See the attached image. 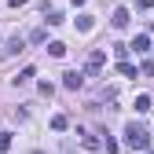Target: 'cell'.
I'll list each match as a JSON object with an SVG mask.
<instances>
[{"instance_id":"cell-14","label":"cell","mask_w":154,"mask_h":154,"mask_svg":"<svg viewBox=\"0 0 154 154\" xmlns=\"http://www.w3.org/2000/svg\"><path fill=\"white\" fill-rule=\"evenodd\" d=\"M8 55H15V51H22V37H15V41H8V48H4Z\"/></svg>"},{"instance_id":"cell-8","label":"cell","mask_w":154,"mask_h":154,"mask_svg":"<svg viewBox=\"0 0 154 154\" xmlns=\"http://www.w3.org/2000/svg\"><path fill=\"white\" fill-rule=\"evenodd\" d=\"M33 77H37V70H33V66H26L22 73H18V77H15V85H26V81H33Z\"/></svg>"},{"instance_id":"cell-11","label":"cell","mask_w":154,"mask_h":154,"mask_svg":"<svg viewBox=\"0 0 154 154\" xmlns=\"http://www.w3.org/2000/svg\"><path fill=\"white\" fill-rule=\"evenodd\" d=\"M136 110H140V114L150 110V95H136Z\"/></svg>"},{"instance_id":"cell-1","label":"cell","mask_w":154,"mask_h":154,"mask_svg":"<svg viewBox=\"0 0 154 154\" xmlns=\"http://www.w3.org/2000/svg\"><path fill=\"white\" fill-rule=\"evenodd\" d=\"M125 143H128L132 150H147V147H150V132H147L143 125H136V121H128V125H125Z\"/></svg>"},{"instance_id":"cell-13","label":"cell","mask_w":154,"mask_h":154,"mask_svg":"<svg viewBox=\"0 0 154 154\" xmlns=\"http://www.w3.org/2000/svg\"><path fill=\"white\" fill-rule=\"evenodd\" d=\"M29 41H33V44H44V41H48V29H33Z\"/></svg>"},{"instance_id":"cell-2","label":"cell","mask_w":154,"mask_h":154,"mask_svg":"<svg viewBox=\"0 0 154 154\" xmlns=\"http://www.w3.org/2000/svg\"><path fill=\"white\" fill-rule=\"evenodd\" d=\"M63 85H66V88L73 92V88H81V85H85V77L77 73V70H66V73H63Z\"/></svg>"},{"instance_id":"cell-5","label":"cell","mask_w":154,"mask_h":154,"mask_svg":"<svg viewBox=\"0 0 154 154\" xmlns=\"http://www.w3.org/2000/svg\"><path fill=\"white\" fill-rule=\"evenodd\" d=\"M103 63H106V55H103V51H92V55H88V73H95Z\"/></svg>"},{"instance_id":"cell-12","label":"cell","mask_w":154,"mask_h":154,"mask_svg":"<svg viewBox=\"0 0 154 154\" xmlns=\"http://www.w3.org/2000/svg\"><path fill=\"white\" fill-rule=\"evenodd\" d=\"M118 73H125V77H136V66H132V63H125V59H121V63H118Z\"/></svg>"},{"instance_id":"cell-10","label":"cell","mask_w":154,"mask_h":154,"mask_svg":"<svg viewBox=\"0 0 154 154\" xmlns=\"http://www.w3.org/2000/svg\"><path fill=\"white\" fill-rule=\"evenodd\" d=\"M11 143H15V140H11V132H0V154H8Z\"/></svg>"},{"instance_id":"cell-15","label":"cell","mask_w":154,"mask_h":154,"mask_svg":"<svg viewBox=\"0 0 154 154\" xmlns=\"http://www.w3.org/2000/svg\"><path fill=\"white\" fill-rule=\"evenodd\" d=\"M140 73H143V77H154V63L143 59V63H140Z\"/></svg>"},{"instance_id":"cell-16","label":"cell","mask_w":154,"mask_h":154,"mask_svg":"<svg viewBox=\"0 0 154 154\" xmlns=\"http://www.w3.org/2000/svg\"><path fill=\"white\" fill-rule=\"evenodd\" d=\"M136 4H140V11H150V8H154V0H136Z\"/></svg>"},{"instance_id":"cell-17","label":"cell","mask_w":154,"mask_h":154,"mask_svg":"<svg viewBox=\"0 0 154 154\" xmlns=\"http://www.w3.org/2000/svg\"><path fill=\"white\" fill-rule=\"evenodd\" d=\"M8 4H11V8H22V4H26V0H8Z\"/></svg>"},{"instance_id":"cell-7","label":"cell","mask_w":154,"mask_h":154,"mask_svg":"<svg viewBox=\"0 0 154 154\" xmlns=\"http://www.w3.org/2000/svg\"><path fill=\"white\" fill-rule=\"evenodd\" d=\"M48 55H55V59H63V55H66V44H63V41H51V44H48Z\"/></svg>"},{"instance_id":"cell-4","label":"cell","mask_w":154,"mask_h":154,"mask_svg":"<svg viewBox=\"0 0 154 154\" xmlns=\"http://www.w3.org/2000/svg\"><path fill=\"white\" fill-rule=\"evenodd\" d=\"M128 48H136V55H143V51L150 48V37H147V33H136V41H132Z\"/></svg>"},{"instance_id":"cell-3","label":"cell","mask_w":154,"mask_h":154,"mask_svg":"<svg viewBox=\"0 0 154 154\" xmlns=\"http://www.w3.org/2000/svg\"><path fill=\"white\" fill-rule=\"evenodd\" d=\"M128 18H132V15H128V8H118L110 22H114V29H125V26H128Z\"/></svg>"},{"instance_id":"cell-6","label":"cell","mask_w":154,"mask_h":154,"mask_svg":"<svg viewBox=\"0 0 154 154\" xmlns=\"http://www.w3.org/2000/svg\"><path fill=\"white\" fill-rule=\"evenodd\" d=\"M92 26H95V18H92V15H77V29H81V33H88Z\"/></svg>"},{"instance_id":"cell-18","label":"cell","mask_w":154,"mask_h":154,"mask_svg":"<svg viewBox=\"0 0 154 154\" xmlns=\"http://www.w3.org/2000/svg\"><path fill=\"white\" fill-rule=\"evenodd\" d=\"M73 4H77V8H81V4H85V0H73Z\"/></svg>"},{"instance_id":"cell-9","label":"cell","mask_w":154,"mask_h":154,"mask_svg":"<svg viewBox=\"0 0 154 154\" xmlns=\"http://www.w3.org/2000/svg\"><path fill=\"white\" fill-rule=\"evenodd\" d=\"M66 125H70L66 114H55V118H51V128H55V132H66Z\"/></svg>"}]
</instances>
